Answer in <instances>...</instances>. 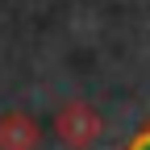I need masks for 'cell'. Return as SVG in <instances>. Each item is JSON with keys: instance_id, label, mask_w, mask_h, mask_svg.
I'll return each instance as SVG.
<instances>
[{"instance_id": "cell-2", "label": "cell", "mask_w": 150, "mask_h": 150, "mask_svg": "<svg viewBox=\"0 0 150 150\" xmlns=\"http://www.w3.org/2000/svg\"><path fill=\"white\" fill-rule=\"evenodd\" d=\"M0 150H38V125L29 112L21 108L0 112Z\"/></svg>"}, {"instance_id": "cell-1", "label": "cell", "mask_w": 150, "mask_h": 150, "mask_svg": "<svg viewBox=\"0 0 150 150\" xmlns=\"http://www.w3.org/2000/svg\"><path fill=\"white\" fill-rule=\"evenodd\" d=\"M54 134H59V142L67 150H88V146L100 142L104 117L92 104H83V100H67L59 112H54Z\"/></svg>"}, {"instance_id": "cell-3", "label": "cell", "mask_w": 150, "mask_h": 150, "mask_svg": "<svg viewBox=\"0 0 150 150\" xmlns=\"http://www.w3.org/2000/svg\"><path fill=\"white\" fill-rule=\"evenodd\" d=\"M125 150H150V125H146V129H138V134L129 138V146H125Z\"/></svg>"}]
</instances>
